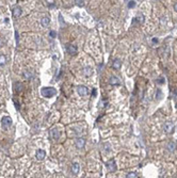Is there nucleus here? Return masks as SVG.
Segmentation results:
<instances>
[{"label": "nucleus", "instance_id": "nucleus-24", "mask_svg": "<svg viewBox=\"0 0 177 178\" xmlns=\"http://www.w3.org/2000/svg\"><path fill=\"white\" fill-rule=\"evenodd\" d=\"M3 43H4V41H3V39H2L1 38H0V47L3 45Z\"/></svg>", "mask_w": 177, "mask_h": 178}, {"label": "nucleus", "instance_id": "nucleus-10", "mask_svg": "<svg viewBox=\"0 0 177 178\" xmlns=\"http://www.w3.org/2000/svg\"><path fill=\"white\" fill-rule=\"evenodd\" d=\"M45 156H46V153H45V150H43V149H38V152H36V159L38 160H43L44 158H45Z\"/></svg>", "mask_w": 177, "mask_h": 178}, {"label": "nucleus", "instance_id": "nucleus-5", "mask_svg": "<svg viewBox=\"0 0 177 178\" xmlns=\"http://www.w3.org/2000/svg\"><path fill=\"white\" fill-rule=\"evenodd\" d=\"M174 130V125L172 122H165L164 124V131L166 133H171Z\"/></svg>", "mask_w": 177, "mask_h": 178}, {"label": "nucleus", "instance_id": "nucleus-27", "mask_svg": "<svg viewBox=\"0 0 177 178\" xmlns=\"http://www.w3.org/2000/svg\"><path fill=\"white\" fill-rule=\"evenodd\" d=\"M174 10H175V11L177 12V2H176L175 4H174Z\"/></svg>", "mask_w": 177, "mask_h": 178}, {"label": "nucleus", "instance_id": "nucleus-20", "mask_svg": "<svg viewBox=\"0 0 177 178\" xmlns=\"http://www.w3.org/2000/svg\"><path fill=\"white\" fill-rule=\"evenodd\" d=\"M76 4H77V6H84V1H82V0H81V1H79V0H76Z\"/></svg>", "mask_w": 177, "mask_h": 178}, {"label": "nucleus", "instance_id": "nucleus-19", "mask_svg": "<svg viewBox=\"0 0 177 178\" xmlns=\"http://www.w3.org/2000/svg\"><path fill=\"white\" fill-rule=\"evenodd\" d=\"M126 178H138V176H137L136 173H129Z\"/></svg>", "mask_w": 177, "mask_h": 178}, {"label": "nucleus", "instance_id": "nucleus-2", "mask_svg": "<svg viewBox=\"0 0 177 178\" xmlns=\"http://www.w3.org/2000/svg\"><path fill=\"white\" fill-rule=\"evenodd\" d=\"M1 124H2L3 129H8L10 126L12 125V118L10 117V116H4L1 120Z\"/></svg>", "mask_w": 177, "mask_h": 178}, {"label": "nucleus", "instance_id": "nucleus-17", "mask_svg": "<svg viewBox=\"0 0 177 178\" xmlns=\"http://www.w3.org/2000/svg\"><path fill=\"white\" fill-rule=\"evenodd\" d=\"M6 56L1 54V56H0V66H3L4 64H6Z\"/></svg>", "mask_w": 177, "mask_h": 178}, {"label": "nucleus", "instance_id": "nucleus-22", "mask_svg": "<svg viewBox=\"0 0 177 178\" xmlns=\"http://www.w3.org/2000/svg\"><path fill=\"white\" fill-rule=\"evenodd\" d=\"M49 35H50L52 38H56V35H57L56 31H53V30H52V31H50V32H49Z\"/></svg>", "mask_w": 177, "mask_h": 178}, {"label": "nucleus", "instance_id": "nucleus-3", "mask_svg": "<svg viewBox=\"0 0 177 178\" xmlns=\"http://www.w3.org/2000/svg\"><path fill=\"white\" fill-rule=\"evenodd\" d=\"M49 134H50V138L52 140H58L59 138H60V132H59V130L56 129V128H52V129L49 131Z\"/></svg>", "mask_w": 177, "mask_h": 178}, {"label": "nucleus", "instance_id": "nucleus-16", "mask_svg": "<svg viewBox=\"0 0 177 178\" xmlns=\"http://www.w3.org/2000/svg\"><path fill=\"white\" fill-rule=\"evenodd\" d=\"M92 73H93L92 67H85L84 68V75L87 76V77H88V76L92 75Z\"/></svg>", "mask_w": 177, "mask_h": 178}, {"label": "nucleus", "instance_id": "nucleus-25", "mask_svg": "<svg viewBox=\"0 0 177 178\" xmlns=\"http://www.w3.org/2000/svg\"><path fill=\"white\" fill-rule=\"evenodd\" d=\"M163 82H164L163 78H160V79H159V80H158V83H163Z\"/></svg>", "mask_w": 177, "mask_h": 178}, {"label": "nucleus", "instance_id": "nucleus-15", "mask_svg": "<svg viewBox=\"0 0 177 178\" xmlns=\"http://www.w3.org/2000/svg\"><path fill=\"white\" fill-rule=\"evenodd\" d=\"M21 90H23V84H21L20 82H16L15 83V91L17 93H19Z\"/></svg>", "mask_w": 177, "mask_h": 178}, {"label": "nucleus", "instance_id": "nucleus-11", "mask_svg": "<svg viewBox=\"0 0 177 178\" xmlns=\"http://www.w3.org/2000/svg\"><path fill=\"white\" fill-rule=\"evenodd\" d=\"M79 170H80L79 164H78L77 162L73 163V165H72V172L74 173V174H75V175H77L78 173H79Z\"/></svg>", "mask_w": 177, "mask_h": 178}, {"label": "nucleus", "instance_id": "nucleus-6", "mask_svg": "<svg viewBox=\"0 0 177 178\" xmlns=\"http://www.w3.org/2000/svg\"><path fill=\"white\" fill-rule=\"evenodd\" d=\"M75 144H76V146H77L78 148H82L83 146H84V144H85V140L83 139V138H77L75 141Z\"/></svg>", "mask_w": 177, "mask_h": 178}, {"label": "nucleus", "instance_id": "nucleus-28", "mask_svg": "<svg viewBox=\"0 0 177 178\" xmlns=\"http://www.w3.org/2000/svg\"><path fill=\"white\" fill-rule=\"evenodd\" d=\"M153 43H158V39H157V38H153Z\"/></svg>", "mask_w": 177, "mask_h": 178}, {"label": "nucleus", "instance_id": "nucleus-9", "mask_svg": "<svg viewBox=\"0 0 177 178\" xmlns=\"http://www.w3.org/2000/svg\"><path fill=\"white\" fill-rule=\"evenodd\" d=\"M12 14H13L14 17H19L21 15V8L20 6H15V8H13Z\"/></svg>", "mask_w": 177, "mask_h": 178}, {"label": "nucleus", "instance_id": "nucleus-26", "mask_svg": "<svg viewBox=\"0 0 177 178\" xmlns=\"http://www.w3.org/2000/svg\"><path fill=\"white\" fill-rule=\"evenodd\" d=\"M96 93H97L96 89H94V90H93V92H92V94H93V96H95V95H96Z\"/></svg>", "mask_w": 177, "mask_h": 178}, {"label": "nucleus", "instance_id": "nucleus-1", "mask_svg": "<svg viewBox=\"0 0 177 178\" xmlns=\"http://www.w3.org/2000/svg\"><path fill=\"white\" fill-rule=\"evenodd\" d=\"M41 93H42V95H43L44 97L50 98V97H52V96L56 95L57 90L55 88H50V86H48V88H43V89H42Z\"/></svg>", "mask_w": 177, "mask_h": 178}, {"label": "nucleus", "instance_id": "nucleus-23", "mask_svg": "<svg viewBox=\"0 0 177 178\" xmlns=\"http://www.w3.org/2000/svg\"><path fill=\"white\" fill-rule=\"evenodd\" d=\"M15 36H16V43L18 44V32L15 31Z\"/></svg>", "mask_w": 177, "mask_h": 178}, {"label": "nucleus", "instance_id": "nucleus-8", "mask_svg": "<svg viewBox=\"0 0 177 178\" xmlns=\"http://www.w3.org/2000/svg\"><path fill=\"white\" fill-rule=\"evenodd\" d=\"M66 50L70 54H76L77 53V47L74 45H67L66 46Z\"/></svg>", "mask_w": 177, "mask_h": 178}, {"label": "nucleus", "instance_id": "nucleus-14", "mask_svg": "<svg viewBox=\"0 0 177 178\" xmlns=\"http://www.w3.org/2000/svg\"><path fill=\"white\" fill-rule=\"evenodd\" d=\"M175 149H176V144L174 142H170L168 144V150H170V152H174Z\"/></svg>", "mask_w": 177, "mask_h": 178}, {"label": "nucleus", "instance_id": "nucleus-7", "mask_svg": "<svg viewBox=\"0 0 177 178\" xmlns=\"http://www.w3.org/2000/svg\"><path fill=\"white\" fill-rule=\"evenodd\" d=\"M107 167L108 170L110 171V172H113V171H115V169H116V165H115V161L114 160H110V161L107 162Z\"/></svg>", "mask_w": 177, "mask_h": 178}, {"label": "nucleus", "instance_id": "nucleus-4", "mask_svg": "<svg viewBox=\"0 0 177 178\" xmlns=\"http://www.w3.org/2000/svg\"><path fill=\"white\" fill-rule=\"evenodd\" d=\"M77 92L80 96H87L88 91V88H85L84 85H79L77 88Z\"/></svg>", "mask_w": 177, "mask_h": 178}, {"label": "nucleus", "instance_id": "nucleus-13", "mask_svg": "<svg viewBox=\"0 0 177 178\" xmlns=\"http://www.w3.org/2000/svg\"><path fill=\"white\" fill-rule=\"evenodd\" d=\"M121 65H122V62L119 59L113 62V67H114V70H120V68H121Z\"/></svg>", "mask_w": 177, "mask_h": 178}, {"label": "nucleus", "instance_id": "nucleus-18", "mask_svg": "<svg viewBox=\"0 0 177 178\" xmlns=\"http://www.w3.org/2000/svg\"><path fill=\"white\" fill-rule=\"evenodd\" d=\"M110 83H111V84H119L120 81L116 77H111L110 78Z\"/></svg>", "mask_w": 177, "mask_h": 178}, {"label": "nucleus", "instance_id": "nucleus-21", "mask_svg": "<svg viewBox=\"0 0 177 178\" xmlns=\"http://www.w3.org/2000/svg\"><path fill=\"white\" fill-rule=\"evenodd\" d=\"M134 6H136V1H129V3H128L129 8H133Z\"/></svg>", "mask_w": 177, "mask_h": 178}, {"label": "nucleus", "instance_id": "nucleus-12", "mask_svg": "<svg viewBox=\"0 0 177 178\" xmlns=\"http://www.w3.org/2000/svg\"><path fill=\"white\" fill-rule=\"evenodd\" d=\"M49 23H50V19H49V17H47V16L43 17V18L41 19V25L43 27H47L49 25Z\"/></svg>", "mask_w": 177, "mask_h": 178}]
</instances>
